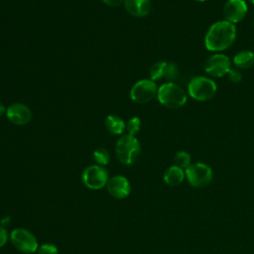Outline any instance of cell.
<instances>
[{
    "mask_svg": "<svg viewBox=\"0 0 254 254\" xmlns=\"http://www.w3.org/2000/svg\"><path fill=\"white\" fill-rule=\"evenodd\" d=\"M236 39L235 25L222 20L213 23L204 37V46L210 52H222L228 49Z\"/></svg>",
    "mask_w": 254,
    "mask_h": 254,
    "instance_id": "6da1fadb",
    "label": "cell"
},
{
    "mask_svg": "<svg viewBox=\"0 0 254 254\" xmlns=\"http://www.w3.org/2000/svg\"><path fill=\"white\" fill-rule=\"evenodd\" d=\"M159 102L167 108L178 109L187 102L188 95L184 88L175 82H165L157 92Z\"/></svg>",
    "mask_w": 254,
    "mask_h": 254,
    "instance_id": "7a4b0ae2",
    "label": "cell"
},
{
    "mask_svg": "<svg viewBox=\"0 0 254 254\" xmlns=\"http://www.w3.org/2000/svg\"><path fill=\"white\" fill-rule=\"evenodd\" d=\"M217 90L216 83L213 79L198 75L192 77L188 84L189 95L196 101H207L211 99Z\"/></svg>",
    "mask_w": 254,
    "mask_h": 254,
    "instance_id": "3957f363",
    "label": "cell"
},
{
    "mask_svg": "<svg viewBox=\"0 0 254 254\" xmlns=\"http://www.w3.org/2000/svg\"><path fill=\"white\" fill-rule=\"evenodd\" d=\"M141 151L140 143L135 136L129 134L119 138L115 145V152L118 160L125 164L131 165L138 158Z\"/></svg>",
    "mask_w": 254,
    "mask_h": 254,
    "instance_id": "277c9868",
    "label": "cell"
},
{
    "mask_svg": "<svg viewBox=\"0 0 254 254\" xmlns=\"http://www.w3.org/2000/svg\"><path fill=\"white\" fill-rule=\"evenodd\" d=\"M186 179L194 188H204L210 184L213 178L211 168L204 163H191L186 170Z\"/></svg>",
    "mask_w": 254,
    "mask_h": 254,
    "instance_id": "5b68a950",
    "label": "cell"
},
{
    "mask_svg": "<svg viewBox=\"0 0 254 254\" xmlns=\"http://www.w3.org/2000/svg\"><path fill=\"white\" fill-rule=\"evenodd\" d=\"M10 239L14 247L23 253H34L39 248L36 237L24 228H15L10 234Z\"/></svg>",
    "mask_w": 254,
    "mask_h": 254,
    "instance_id": "8992f818",
    "label": "cell"
},
{
    "mask_svg": "<svg viewBox=\"0 0 254 254\" xmlns=\"http://www.w3.org/2000/svg\"><path fill=\"white\" fill-rule=\"evenodd\" d=\"M158 92L155 81L151 79H141L137 81L130 90V97L137 103H146L152 100Z\"/></svg>",
    "mask_w": 254,
    "mask_h": 254,
    "instance_id": "52a82bcc",
    "label": "cell"
},
{
    "mask_svg": "<svg viewBox=\"0 0 254 254\" xmlns=\"http://www.w3.org/2000/svg\"><path fill=\"white\" fill-rule=\"evenodd\" d=\"M231 68L230 59L221 53L213 54L208 57L204 63V70L213 77H221L226 75Z\"/></svg>",
    "mask_w": 254,
    "mask_h": 254,
    "instance_id": "ba28073f",
    "label": "cell"
},
{
    "mask_svg": "<svg viewBox=\"0 0 254 254\" xmlns=\"http://www.w3.org/2000/svg\"><path fill=\"white\" fill-rule=\"evenodd\" d=\"M83 184L91 190H99L107 185L108 172L99 165L87 167L82 173Z\"/></svg>",
    "mask_w": 254,
    "mask_h": 254,
    "instance_id": "9c48e42d",
    "label": "cell"
},
{
    "mask_svg": "<svg viewBox=\"0 0 254 254\" xmlns=\"http://www.w3.org/2000/svg\"><path fill=\"white\" fill-rule=\"evenodd\" d=\"M179 75V68L177 64L170 62H157L150 68V78L153 81L162 78L168 80L167 82H174Z\"/></svg>",
    "mask_w": 254,
    "mask_h": 254,
    "instance_id": "30bf717a",
    "label": "cell"
},
{
    "mask_svg": "<svg viewBox=\"0 0 254 254\" xmlns=\"http://www.w3.org/2000/svg\"><path fill=\"white\" fill-rule=\"evenodd\" d=\"M248 11L247 4L244 0H227L222 8L225 21L236 24L244 19Z\"/></svg>",
    "mask_w": 254,
    "mask_h": 254,
    "instance_id": "8fae6325",
    "label": "cell"
},
{
    "mask_svg": "<svg viewBox=\"0 0 254 254\" xmlns=\"http://www.w3.org/2000/svg\"><path fill=\"white\" fill-rule=\"evenodd\" d=\"M7 118L15 125H25L30 122L32 112L28 106L22 103H14L6 110Z\"/></svg>",
    "mask_w": 254,
    "mask_h": 254,
    "instance_id": "7c38bea8",
    "label": "cell"
},
{
    "mask_svg": "<svg viewBox=\"0 0 254 254\" xmlns=\"http://www.w3.org/2000/svg\"><path fill=\"white\" fill-rule=\"evenodd\" d=\"M107 190L115 198H125L131 190L129 181L122 176L112 177L107 182Z\"/></svg>",
    "mask_w": 254,
    "mask_h": 254,
    "instance_id": "4fadbf2b",
    "label": "cell"
},
{
    "mask_svg": "<svg viewBox=\"0 0 254 254\" xmlns=\"http://www.w3.org/2000/svg\"><path fill=\"white\" fill-rule=\"evenodd\" d=\"M124 5L127 12L135 17H144L151 9L150 0H124Z\"/></svg>",
    "mask_w": 254,
    "mask_h": 254,
    "instance_id": "5bb4252c",
    "label": "cell"
},
{
    "mask_svg": "<svg viewBox=\"0 0 254 254\" xmlns=\"http://www.w3.org/2000/svg\"><path fill=\"white\" fill-rule=\"evenodd\" d=\"M186 178L185 170L174 165L169 167L164 173V182L171 187L179 186Z\"/></svg>",
    "mask_w": 254,
    "mask_h": 254,
    "instance_id": "9a60e30c",
    "label": "cell"
},
{
    "mask_svg": "<svg viewBox=\"0 0 254 254\" xmlns=\"http://www.w3.org/2000/svg\"><path fill=\"white\" fill-rule=\"evenodd\" d=\"M233 64L240 69L250 68L254 64V53L249 50L240 51L234 56Z\"/></svg>",
    "mask_w": 254,
    "mask_h": 254,
    "instance_id": "2e32d148",
    "label": "cell"
},
{
    "mask_svg": "<svg viewBox=\"0 0 254 254\" xmlns=\"http://www.w3.org/2000/svg\"><path fill=\"white\" fill-rule=\"evenodd\" d=\"M105 126L107 130L114 135H120L125 130L124 121L116 115H109L105 119Z\"/></svg>",
    "mask_w": 254,
    "mask_h": 254,
    "instance_id": "e0dca14e",
    "label": "cell"
},
{
    "mask_svg": "<svg viewBox=\"0 0 254 254\" xmlns=\"http://www.w3.org/2000/svg\"><path fill=\"white\" fill-rule=\"evenodd\" d=\"M191 164V157L186 151H179L175 155V165L186 170Z\"/></svg>",
    "mask_w": 254,
    "mask_h": 254,
    "instance_id": "ac0fdd59",
    "label": "cell"
},
{
    "mask_svg": "<svg viewBox=\"0 0 254 254\" xmlns=\"http://www.w3.org/2000/svg\"><path fill=\"white\" fill-rule=\"evenodd\" d=\"M93 159L94 161L99 165V166H104L109 163V153L106 149L104 148H97L93 152Z\"/></svg>",
    "mask_w": 254,
    "mask_h": 254,
    "instance_id": "d6986e66",
    "label": "cell"
},
{
    "mask_svg": "<svg viewBox=\"0 0 254 254\" xmlns=\"http://www.w3.org/2000/svg\"><path fill=\"white\" fill-rule=\"evenodd\" d=\"M141 128V120L138 117H132L131 119H129L126 129L128 131V134L131 136H135Z\"/></svg>",
    "mask_w": 254,
    "mask_h": 254,
    "instance_id": "ffe728a7",
    "label": "cell"
},
{
    "mask_svg": "<svg viewBox=\"0 0 254 254\" xmlns=\"http://www.w3.org/2000/svg\"><path fill=\"white\" fill-rule=\"evenodd\" d=\"M59 250L56 245L51 244V243H45L42 244L38 248V253L39 254H58Z\"/></svg>",
    "mask_w": 254,
    "mask_h": 254,
    "instance_id": "44dd1931",
    "label": "cell"
},
{
    "mask_svg": "<svg viewBox=\"0 0 254 254\" xmlns=\"http://www.w3.org/2000/svg\"><path fill=\"white\" fill-rule=\"evenodd\" d=\"M226 75H227V78L233 83H239L242 79V74H241L240 70L237 69V68H232L231 67Z\"/></svg>",
    "mask_w": 254,
    "mask_h": 254,
    "instance_id": "7402d4cb",
    "label": "cell"
},
{
    "mask_svg": "<svg viewBox=\"0 0 254 254\" xmlns=\"http://www.w3.org/2000/svg\"><path fill=\"white\" fill-rule=\"evenodd\" d=\"M8 239V233L3 226H0V247L4 246Z\"/></svg>",
    "mask_w": 254,
    "mask_h": 254,
    "instance_id": "603a6c76",
    "label": "cell"
},
{
    "mask_svg": "<svg viewBox=\"0 0 254 254\" xmlns=\"http://www.w3.org/2000/svg\"><path fill=\"white\" fill-rule=\"evenodd\" d=\"M102 1L109 6H119L120 4H122V2H124V0H102Z\"/></svg>",
    "mask_w": 254,
    "mask_h": 254,
    "instance_id": "cb8c5ba5",
    "label": "cell"
},
{
    "mask_svg": "<svg viewBox=\"0 0 254 254\" xmlns=\"http://www.w3.org/2000/svg\"><path fill=\"white\" fill-rule=\"evenodd\" d=\"M4 112H5V107H4V105L0 102V117L4 114Z\"/></svg>",
    "mask_w": 254,
    "mask_h": 254,
    "instance_id": "d4e9b609",
    "label": "cell"
},
{
    "mask_svg": "<svg viewBox=\"0 0 254 254\" xmlns=\"http://www.w3.org/2000/svg\"><path fill=\"white\" fill-rule=\"evenodd\" d=\"M248 1H249L251 4H253V5H254V0H248Z\"/></svg>",
    "mask_w": 254,
    "mask_h": 254,
    "instance_id": "484cf974",
    "label": "cell"
},
{
    "mask_svg": "<svg viewBox=\"0 0 254 254\" xmlns=\"http://www.w3.org/2000/svg\"><path fill=\"white\" fill-rule=\"evenodd\" d=\"M195 1H198V2H204V1H207V0H195Z\"/></svg>",
    "mask_w": 254,
    "mask_h": 254,
    "instance_id": "4316f807",
    "label": "cell"
}]
</instances>
